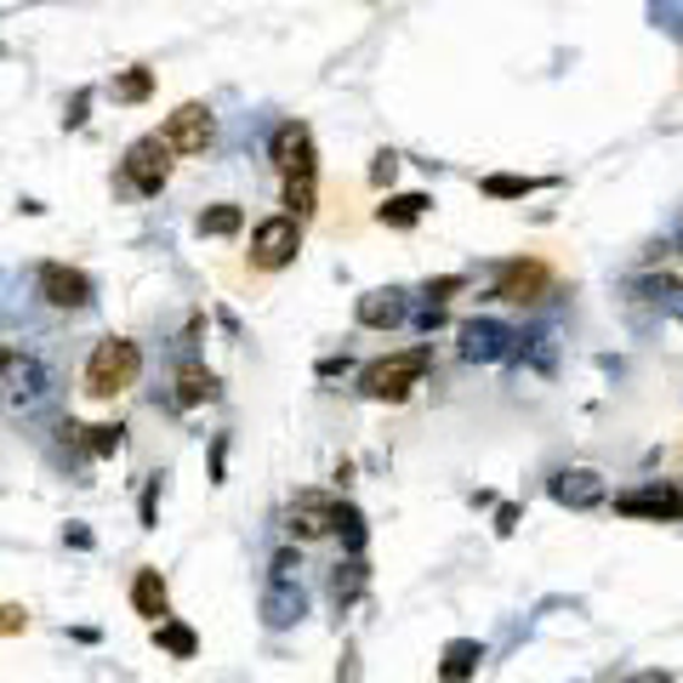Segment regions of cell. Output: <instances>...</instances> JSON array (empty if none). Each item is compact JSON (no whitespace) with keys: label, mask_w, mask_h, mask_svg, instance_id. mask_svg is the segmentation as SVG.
Wrapping results in <instances>:
<instances>
[{"label":"cell","mask_w":683,"mask_h":683,"mask_svg":"<svg viewBox=\"0 0 683 683\" xmlns=\"http://www.w3.org/2000/svg\"><path fill=\"white\" fill-rule=\"evenodd\" d=\"M18 632H29V610L23 604H0V639H18Z\"/></svg>","instance_id":"cell-29"},{"label":"cell","mask_w":683,"mask_h":683,"mask_svg":"<svg viewBox=\"0 0 683 683\" xmlns=\"http://www.w3.org/2000/svg\"><path fill=\"white\" fill-rule=\"evenodd\" d=\"M553 177H507V171H496V177H484L478 182V194H491V200H529V194H542Z\"/></svg>","instance_id":"cell-25"},{"label":"cell","mask_w":683,"mask_h":683,"mask_svg":"<svg viewBox=\"0 0 683 683\" xmlns=\"http://www.w3.org/2000/svg\"><path fill=\"white\" fill-rule=\"evenodd\" d=\"M427 370H433V348H427V342H422V348L382 354V359H370V365L359 370V394H365L370 405H405L416 387H422Z\"/></svg>","instance_id":"cell-2"},{"label":"cell","mask_w":683,"mask_h":683,"mask_svg":"<svg viewBox=\"0 0 683 683\" xmlns=\"http://www.w3.org/2000/svg\"><path fill=\"white\" fill-rule=\"evenodd\" d=\"M171 387H177V405L182 410H200V405H217L222 399V376L206 370V365H182Z\"/></svg>","instance_id":"cell-17"},{"label":"cell","mask_w":683,"mask_h":683,"mask_svg":"<svg viewBox=\"0 0 683 683\" xmlns=\"http://www.w3.org/2000/svg\"><path fill=\"white\" fill-rule=\"evenodd\" d=\"M285 529H290V542H297V547L336 535V496H325V491H297V496H290V507H285Z\"/></svg>","instance_id":"cell-11"},{"label":"cell","mask_w":683,"mask_h":683,"mask_svg":"<svg viewBox=\"0 0 683 683\" xmlns=\"http://www.w3.org/2000/svg\"><path fill=\"white\" fill-rule=\"evenodd\" d=\"M194 228H200V239H234L239 228H246V211H239L234 200H217V206H206L200 217H194Z\"/></svg>","instance_id":"cell-23"},{"label":"cell","mask_w":683,"mask_h":683,"mask_svg":"<svg viewBox=\"0 0 683 683\" xmlns=\"http://www.w3.org/2000/svg\"><path fill=\"white\" fill-rule=\"evenodd\" d=\"M46 394H52V370H46V359L34 348H0V405L7 410H34L46 405Z\"/></svg>","instance_id":"cell-4"},{"label":"cell","mask_w":683,"mask_h":683,"mask_svg":"<svg viewBox=\"0 0 683 683\" xmlns=\"http://www.w3.org/2000/svg\"><path fill=\"white\" fill-rule=\"evenodd\" d=\"M456 342H462V359H467V365H502V359H513V348H518V330L502 325V319H467V325L456 330Z\"/></svg>","instance_id":"cell-12"},{"label":"cell","mask_w":683,"mask_h":683,"mask_svg":"<svg viewBox=\"0 0 683 683\" xmlns=\"http://www.w3.org/2000/svg\"><path fill=\"white\" fill-rule=\"evenodd\" d=\"M394 177H399V155L382 149V155L370 160V182H376V188H394Z\"/></svg>","instance_id":"cell-30"},{"label":"cell","mask_w":683,"mask_h":683,"mask_svg":"<svg viewBox=\"0 0 683 683\" xmlns=\"http://www.w3.org/2000/svg\"><path fill=\"white\" fill-rule=\"evenodd\" d=\"M336 535H342V553H348V558H365L370 529H365V513L354 502H336Z\"/></svg>","instance_id":"cell-24"},{"label":"cell","mask_w":683,"mask_h":683,"mask_svg":"<svg viewBox=\"0 0 683 683\" xmlns=\"http://www.w3.org/2000/svg\"><path fill=\"white\" fill-rule=\"evenodd\" d=\"M120 445H126V422H97V427H80V456H91V462H109V456H120Z\"/></svg>","instance_id":"cell-22"},{"label":"cell","mask_w":683,"mask_h":683,"mask_svg":"<svg viewBox=\"0 0 683 683\" xmlns=\"http://www.w3.org/2000/svg\"><path fill=\"white\" fill-rule=\"evenodd\" d=\"M518 529V507L507 502V507H496V535H513Z\"/></svg>","instance_id":"cell-34"},{"label":"cell","mask_w":683,"mask_h":683,"mask_svg":"<svg viewBox=\"0 0 683 683\" xmlns=\"http://www.w3.org/2000/svg\"><path fill=\"white\" fill-rule=\"evenodd\" d=\"M34 297H40L46 308H58V314H86V308L97 303V285H91V274L75 268V263H40V268H34Z\"/></svg>","instance_id":"cell-8"},{"label":"cell","mask_w":683,"mask_h":683,"mask_svg":"<svg viewBox=\"0 0 683 683\" xmlns=\"http://www.w3.org/2000/svg\"><path fill=\"white\" fill-rule=\"evenodd\" d=\"M268 160H274L279 182H290V177H319V142H314V126H308V120H279L274 137H268Z\"/></svg>","instance_id":"cell-9"},{"label":"cell","mask_w":683,"mask_h":683,"mask_svg":"<svg viewBox=\"0 0 683 683\" xmlns=\"http://www.w3.org/2000/svg\"><path fill=\"white\" fill-rule=\"evenodd\" d=\"M137 376H142V348L131 336H103V342H91V354H86L80 394L97 405H115L120 394L137 387Z\"/></svg>","instance_id":"cell-1"},{"label":"cell","mask_w":683,"mask_h":683,"mask_svg":"<svg viewBox=\"0 0 683 683\" xmlns=\"http://www.w3.org/2000/svg\"><path fill=\"white\" fill-rule=\"evenodd\" d=\"M297 251H303V222L290 217V211H279V217H263L257 228H251V274H279V268H290L297 263Z\"/></svg>","instance_id":"cell-7"},{"label":"cell","mask_w":683,"mask_h":683,"mask_svg":"<svg viewBox=\"0 0 683 683\" xmlns=\"http://www.w3.org/2000/svg\"><path fill=\"white\" fill-rule=\"evenodd\" d=\"M416 325H422V330H438V325H445V308H438V303H427V308L416 314Z\"/></svg>","instance_id":"cell-35"},{"label":"cell","mask_w":683,"mask_h":683,"mask_svg":"<svg viewBox=\"0 0 683 683\" xmlns=\"http://www.w3.org/2000/svg\"><path fill=\"white\" fill-rule=\"evenodd\" d=\"M484 666V644L478 639H451L445 650H438V683H467L478 677Z\"/></svg>","instance_id":"cell-18"},{"label":"cell","mask_w":683,"mask_h":683,"mask_svg":"<svg viewBox=\"0 0 683 683\" xmlns=\"http://www.w3.org/2000/svg\"><path fill=\"white\" fill-rule=\"evenodd\" d=\"M462 285H467V274H438V279H427V285H422V297H427V303H438V308H445V303L456 297Z\"/></svg>","instance_id":"cell-28"},{"label":"cell","mask_w":683,"mask_h":683,"mask_svg":"<svg viewBox=\"0 0 683 683\" xmlns=\"http://www.w3.org/2000/svg\"><path fill=\"white\" fill-rule=\"evenodd\" d=\"M86 109H91V91H75V103H69L63 126H86Z\"/></svg>","instance_id":"cell-32"},{"label":"cell","mask_w":683,"mask_h":683,"mask_svg":"<svg viewBox=\"0 0 683 683\" xmlns=\"http://www.w3.org/2000/svg\"><path fill=\"white\" fill-rule=\"evenodd\" d=\"M615 513L621 518H650V524H683V484L650 478V484H639V491H621Z\"/></svg>","instance_id":"cell-10"},{"label":"cell","mask_w":683,"mask_h":683,"mask_svg":"<svg viewBox=\"0 0 683 683\" xmlns=\"http://www.w3.org/2000/svg\"><path fill=\"white\" fill-rule=\"evenodd\" d=\"M365 587H370V564H365V558H342V564L330 570V604H336V615L354 610V604L365 598Z\"/></svg>","instance_id":"cell-19"},{"label":"cell","mask_w":683,"mask_h":683,"mask_svg":"<svg viewBox=\"0 0 683 683\" xmlns=\"http://www.w3.org/2000/svg\"><path fill=\"white\" fill-rule=\"evenodd\" d=\"M155 502H160V478H149V484H142V529H155Z\"/></svg>","instance_id":"cell-31"},{"label":"cell","mask_w":683,"mask_h":683,"mask_svg":"<svg viewBox=\"0 0 683 683\" xmlns=\"http://www.w3.org/2000/svg\"><path fill=\"white\" fill-rule=\"evenodd\" d=\"M171 166H177L171 142L160 131H149V137H137L131 149L120 155V188L137 194V200H155V194L171 182Z\"/></svg>","instance_id":"cell-5"},{"label":"cell","mask_w":683,"mask_h":683,"mask_svg":"<svg viewBox=\"0 0 683 683\" xmlns=\"http://www.w3.org/2000/svg\"><path fill=\"white\" fill-rule=\"evenodd\" d=\"M131 610L149 621V626L171 615V587H166L160 570H137V575H131Z\"/></svg>","instance_id":"cell-16"},{"label":"cell","mask_w":683,"mask_h":683,"mask_svg":"<svg viewBox=\"0 0 683 683\" xmlns=\"http://www.w3.org/2000/svg\"><path fill=\"white\" fill-rule=\"evenodd\" d=\"M621 683H672V672H655V666H650V672H632V677H621Z\"/></svg>","instance_id":"cell-36"},{"label":"cell","mask_w":683,"mask_h":683,"mask_svg":"<svg viewBox=\"0 0 683 683\" xmlns=\"http://www.w3.org/2000/svg\"><path fill=\"white\" fill-rule=\"evenodd\" d=\"M115 103H149L155 97V69H142V63H131V69H120L115 75Z\"/></svg>","instance_id":"cell-26"},{"label":"cell","mask_w":683,"mask_h":683,"mask_svg":"<svg viewBox=\"0 0 683 683\" xmlns=\"http://www.w3.org/2000/svg\"><path fill=\"white\" fill-rule=\"evenodd\" d=\"M308 615V587H303V558L297 547H279L268 558V581H263V626L268 632H290Z\"/></svg>","instance_id":"cell-3"},{"label":"cell","mask_w":683,"mask_h":683,"mask_svg":"<svg viewBox=\"0 0 683 683\" xmlns=\"http://www.w3.org/2000/svg\"><path fill=\"white\" fill-rule=\"evenodd\" d=\"M160 137L171 142V155H206L211 137H217V115L206 103H177L160 126Z\"/></svg>","instance_id":"cell-13"},{"label":"cell","mask_w":683,"mask_h":683,"mask_svg":"<svg viewBox=\"0 0 683 683\" xmlns=\"http://www.w3.org/2000/svg\"><path fill=\"white\" fill-rule=\"evenodd\" d=\"M427 194H387V200L376 206V222L382 228H416L422 217H427Z\"/></svg>","instance_id":"cell-20"},{"label":"cell","mask_w":683,"mask_h":683,"mask_svg":"<svg viewBox=\"0 0 683 683\" xmlns=\"http://www.w3.org/2000/svg\"><path fill=\"white\" fill-rule=\"evenodd\" d=\"M553 285H558L553 263H542V257H513V263L496 268L491 297H496V303H513V308H535V303L553 297Z\"/></svg>","instance_id":"cell-6"},{"label":"cell","mask_w":683,"mask_h":683,"mask_svg":"<svg viewBox=\"0 0 683 683\" xmlns=\"http://www.w3.org/2000/svg\"><path fill=\"white\" fill-rule=\"evenodd\" d=\"M149 639H155V650H166L171 661H194V655H200V639H194V626H182V621H155L149 626Z\"/></svg>","instance_id":"cell-21"},{"label":"cell","mask_w":683,"mask_h":683,"mask_svg":"<svg viewBox=\"0 0 683 683\" xmlns=\"http://www.w3.org/2000/svg\"><path fill=\"white\" fill-rule=\"evenodd\" d=\"M63 542H69V547H91V529L75 524V529H63Z\"/></svg>","instance_id":"cell-37"},{"label":"cell","mask_w":683,"mask_h":683,"mask_svg":"<svg viewBox=\"0 0 683 683\" xmlns=\"http://www.w3.org/2000/svg\"><path fill=\"white\" fill-rule=\"evenodd\" d=\"M677 251H683V222H677Z\"/></svg>","instance_id":"cell-38"},{"label":"cell","mask_w":683,"mask_h":683,"mask_svg":"<svg viewBox=\"0 0 683 683\" xmlns=\"http://www.w3.org/2000/svg\"><path fill=\"white\" fill-rule=\"evenodd\" d=\"M354 319H359L365 330H399V325L410 319V297H405L399 285L365 290V297H359V308H354Z\"/></svg>","instance_id":"cell-14"},{"label":"cell","mask_w":683,"mask_h":683,"mask_svg":"<svg viewBox=\"0 0 683 683\" xmlns=\"http://www.w3.org/2000/svg\"><path fill=\"white\" fill-rule=\"evenodd\" d=\"M553 502H558V507H575V513H587V507L604 502V478H598L593 467H564V473L553 478Z\"/></svg>","instance_id":"cell-15"},{"label":"cell","mask_w":683,"mask_h":683,"mask_svg":"<svg viewBox=\"0 0 683 683\" xmlns=\"http://www.w3.org/2000/svg\"><path fill=\"white\" fill-rule=\"evenodd\" d=\"M285 206H290V217H297V222H308L319 211V177H290L285 182Z\"/></svg>","instance_id":"cell-27"},{"label":"cell","mask_w":683,"mask_h":683,"mask_svg":"<svg viewBox=\"0 0 683 683\" xmlns=\"http://www.w3.org/2000/svg\"><path fill=\"white\" fill-rule=\"evenodd\" d=\"M222 467H228V438L217 433V445H211V478L222 484Z\"/></svg>","instance_id":"cell-33"}]
</instances>
